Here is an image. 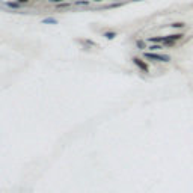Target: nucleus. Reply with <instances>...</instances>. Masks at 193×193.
<instances>
[{
	"mask_svg": "<svg viewBox=\"0 0 193 193\" xmlns=\"http://www.w3.org/2000/svg\"><path fill=\"white\" fill-rule=\"evenodd\" d=\"M104 36H106V38H109V39H112V38H115L116 35H115V33H112V32H110V33H106V35H104Z\"/></svg>",
	"mask_w": 193,
	"mask_h": 193,
	"instance_id": "obj_4",
	"label": "nucleus"
},
{
	"mask_svg": "<svg viewBox=\"0 0 193 193\" xmlns=\"http://www.w3.org/2000/svg\"><path fill=\"white\" fill-rule=\"evenodd\" d=\"M51 2H55V3H57V2H62V0H51Z\"/></svg>",
	"mask_w": 193,
	"mask_h": 193,
	"instance_id": "obj_8",
	"label": "nucleus"
},
{
	"mask_svg": "<svg viewBox=\"0 0 193 193\" xmlns=\"http://www.w3.org/2000/svg\"><path fill=\"white\" fill-rule=\"evenodd\" d=\"M170 26H172V27H182L184 24L182 23H173V24H170Z\"/></svg>",
	"mask_w": 193,
	"mask_h": 193,
	"instance_id": "obj_5",
	"label": "nucleus"
},
{
	"mask_svg": "<svg viewBox=\"0 0 193 193\" xmlns=\"http://www.w3.org/2000/svg\"><path fill=\"white\" fill-rule=\"evenodd\" d=\"M149 48H151V50H160V48H161V46H151Z\"/></svg>",
	"mask_w": 193,
	"mask_h": 193,
	"instance_id": "obj_6",
	"label": "nucleus"
},
{
	"mask_svg": "<svg viewBox=\"0 0 193 193\" xmlns=\"http://www.w3.org/2000/svg\"><path fill=\"white\" fill-rule=\"evenodd\" d=\"M184 35L182 33H175V35H168V36H152V38H149L148 41L149 42H159V44H164V46H175V42L178 41V39H181Z\"/></svg>",
	"mask_w": 193,
	"mask_h": 193,
	"instance_id": "obj_1",
	"label": "nucleus"
},
{
	"mask_svg": "<svg viewBox=\"0 0 193 193\" xmlns=\"http://www.w3.org/2000/svg\"><path fill=\"white\" fill-rule=\"evenodd\" d=\"M20 3H26V2H29V0H18Z\"/></svg>",
	"mask_w": 193,
	"mask_h": 193,
	"instance_id": "obj_7",
	"label": "nucleus"
},
{
	"mask_svg": "<svg viewBox=\"0 0 193 193\" xmlns=\"http://www.w3.org/2000/svg\"><path fill=\"white\" fill-rule=\"evenodd\" d=\"M143 56L147 59H152V60H159V62H169L170 57L166 55H156V53H145Z\"/></svg>",
	"mask_w": 193,
	"mask_h": 193,
	"instance_id": "obj_2",
	"label": "nucleus"
},
{
	"mask_svg": "<svg viewBox=\"0 0 193 193\" xmlns=\"http://www.w3.org/2000/svg\"><path fill=\"white\" fill-rule=\"evenodd\" d=\"M133 64H134V65H137V67L142 69V71L148 72V65L145 64V62H143V60H140L139 57H133Z\"/></svg>",
	"mask_w": 193,
	"mask_h": 193,
	"instance_id": "obj_3",
	"label": "nucleus"
}]
</instances>
